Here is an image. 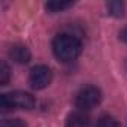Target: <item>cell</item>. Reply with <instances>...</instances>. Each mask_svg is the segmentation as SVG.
<instances>
[{
    "label": "cell",
    "mask_w": 127,
    "mask_h": 127,
    "mask_svg": "<svg viewBox=\"0 0 127 127\" xmlns=\"http://www.w3.org/2000/svg\"><path fill=\"white\" fill-rule=\"evenodd\" d=\"M81 49H82L81 40L76 36L69 33H60L52 40L54 55L63 63H69L78 58V55L81 54Z\"/></svg>",
    "instance_id": "cell-1"
},
{
    "label": "cell",
    "mask_w": 127,
    "mask_h": 127,
    "mask_svg": "<svg viewBox=\"0 0 127 127\" xmlns=\"http://www.w3.org/2000/svg\"><path fill=\"white\" fill-rule=\"evenodd\" d=\"M34 103V97L27 91H12L0 96V109L3 112L11 109H32Z\"/></svg>",
    "instance_id": "cell-2"
},
{
    "label": "cell",
    "mask_w": 127,
    "mask_h": 127,
    "mask_svg": "<svg viewBox=\"0 0 127 127\" xmlns=\"http://www.w3.org/2000/svg\"><path fill=\"white\" fill-rule=\"evenodd\" d=\"M102 102V93L94 85L82 87L75 96V105L81 111H90Z\"/></svg>",
    "instance_id": "cell-3"
},
{
    "label": "cell",
    "mask_w": 127,
    "mask_h": 127,
    "mask_svg": "<svg viewBox=\"0 0 127 127\" xmlns=\"http://www.w3.org/2000/svg\"><path fill=\"white\" fill-rule=\"evenodd\" d=\"M51 81H52V72L48 66H43V64L34 66L29 76V82H30L32 88H34V90L46 88L51 84Z\"/></svg>",
    "instance_id": "cell-4"
},
{
    "label": "cell",
    "mask_w": 127,
    "mask_h": 127,
    "mask_svg": "<svg viewBox=\"0 0 127 127\" xmlns=\"http://www.w3.org/2000/svg\"><path fill=\"white\" fill-rule=\"evenodd\" d=\"M9 55L15 63H20V64H26L32 58V54H30L29 48L24 46V45H14L9 51Z\"/></svg>",
    "instance_id": "cell-5"
},
{
    "label": "cell",
    "mask_w": 127,
    "mask_h": 127,
    "mask_svg": "<svg viewBox=\"0 0 127 127\" xmlns=\"http://www.w3.org/2000/svg\"><path fill=\"white\" fill-rule=\"evenodd\" d=\"M66 127H90V120L82 112H73L67 117Z\"/></svg>",
    "instance_id": "cell-6"
},
{
    "label": "cell",
    "mask_w": 127,
    "mask_h": 127,
    "mask_svg": "<svg viewBox=\"0 0 127 127\" xmlns=\"http://www.w3.org/2000/svg\"><path fill=\"white\" fill-rule=\"evenodd\" d=\"M72 2H58V0H52V2H48L45 5L46 11L49 12H61V11H66L69 8H72Z\"/></svg>",
    "instance_id": "cell-7"
},
{
    "label": "cell",
    "mask_w": 127,
    "mask_h": 127,
    "mask_svg": "<svg viewBox=\"0 0 127 127\" xmlns=\"http://www.w3.org/2000/svg\"><path fill=\"white\" fill-rule=\"evenodd\" d=\"M106 9H108V14L112 17L120 18L124 15V3H121V2H108Z\"/></svg>",
    "instance_id": "cell-8"
},
{
    "label": "cell",
    "mask_w": 127,
    "mask_h": 127,
    "mask_svg": "<svg viewBox=\"0 0 127 127\" xmlns=\"http://www.w3.org/2000/svg\"><path fill=\"white\" fill-rule=\"evenodd\" d=\"M97 127H120L118 121L111 115H102L97 121Z\"/></svg>",
    "instance_id": "cell-9"
},
{
    "label": "cell",
    "mask_w": 127,
    "mask_h": 127,
    "mask_svg": "<svg viewBox=\"0 0 127 127\" xmlns=\"http://www.w3.org/2000/svg\"><path fill=\"white\" fill-rule=\"evenodd\" d=\"M11 73H9V66L6 64V61L0 63V85H6L9 82Z\"/></svg>",
    "instance_id": "cell-10"
},
{
    "label": "cell",
    "mask_w": 127,
    "mask_h": 127,
    "mask_svg": "<svg viewBox=\"0 0 127 127\" xmlns=\"http://www.w3.org/2000/svg\"><path fill=\"white\" fill-rule=\"evenodd\" d=\"M0 127H27V126L20 118H9V120H3Z\"/></svg>",
    "instance_id": "cell-11"
},
{
    "label": "cell",
    "mask_w": 127,
    "mask_h": 127,
    "mask_svg": "<svg viewBox=\"0 0 127 127\" xmlns=\"http://www.w3.org/2000/svg\"><path fill=\"white\" fill-rule=\"evenodd\" d=\"M120 39H121L123 42H126V43H127V27H126V29H123V30L120 32Z\"/></svg>",
    "instance_id": "cell-12"
}]
</instances>
